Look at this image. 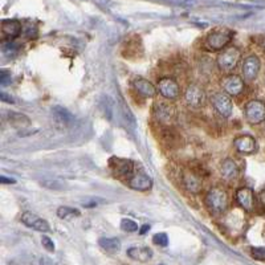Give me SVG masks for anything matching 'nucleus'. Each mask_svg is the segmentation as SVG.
<instances>
[{
	"label": "nucleus",
	"mask_w": 265,
	"mask_h": 265,
	"mask_svg": "<svg viewBox=\"0 0 265 265\" xmlns=\"http://www.w3.org/2000/svg\"><path fill=\"white\" fill-rule=\"evenodd\" d=\"M206 204L214 214H223L228 208V195L223 188H212L207 194Z\"/></svg>",
	"instance_id": "1"
},
{
	"label": "nucleus",
	"mask_w": 265,
	"mask_h": 265,
	"mask_svg": "<svg viewBox=\"0 0 265 265\" xmlns=\"http://www.w3.org/2000/svg\"><path fill=\"white\" fill-rule=\"evenodd\" d=\"M242 59V52L236 46H228L218 56V66L224 73H231Z\"/></svg>",
	"instance_id": "2"
},
{
	"label": "nucleus",
	"mask_w": 265,
	"mask_h": 265,
	"mask_svg": "<svg viewBox=\"0 0 265 265\" xmlns=\"http://www.w3.org/2000/svg\"><path fill=\"white\" fill-rule=\"evenodd\" d=\"M232 40V32L228 29H216L206 39V46L210 50L224 49Z\"/></svg>",
	"instance_id": "3"
},
{
	"label": "nucleus",
	"mask_w": 265,
	"mask_h": 265,
	"mask_svg": "<svg viewBox=\"0 0 265 265\" xmlns=\"http://www.w3.org/2000/svg\"><path fill=\"white\" fill-rule=\"evenodd\" d=\"M245 118L251 125H259L265 121V104L263 101H249L245 105Z\"/></svg>",
	"instance_id": "4"
},
{
	"label": "nucleus",
	"mask_w": 265,
	"mask_h": 265,
	"mask_svg": "<svg viewBox=\"0 0 265 265\" xmlns=\"http://www.w3.org/2000/svg\"><path fill=\"white\" fill-rule=\"evenodd\" d=\"M211 102H212V105H214V108L216 109V111H218L221 117H224V118L231 117L233 110V104L228 93H225V91H218V93H215V94L212 96Z\"/></svg>",
	"instance_id": "5"
},
{
	"label": "nucleus",
	"mask_w": 265,
	"mask_h": 265,
	"mask_svg": "<svg viewBox=\"0 0 265 265\" xmlns=\"http://www.w3.org/2000/svg\"><path fill=\"white\" fill-rule=\"evenodd\" d=\"M243 77L245 81L248 83H252V81H255L257 77V74L260 72V60L259 57L255 55L248 56L247 59L244 60V63H243Z\"/></svg>",
	"instance_id": "6"
},
{
	"label": "nucleus",
	"mask_w": 265,
	"mask_h": 265,
	"mask_svg": "<svg viewBox=\"0 0 265 265\" xmlns=\"http://www.w3.org/2000/svg\"><path fill=\"white\" fill-rule=\"evenodd\" d=\"M184 100L191 108H200L206 101V93L203 90V88L192 84L184 91Z\"/></svg>",
	"instance_id": "7"
},
{
	"label": "nucleus",
	"mask_w": 265,
	"mask_h": 265,
	"mask_svg": "<svg viewBox=\"0 0 265 265\" xmlns=\"http://www.w3.org/2000/svg\"><path fill=\"white\" fill-rule=\"evenodd\" d=\"M158 89L160 94L167 100H175L180 94V87L173 78H162L158 83Z\"/></svg>",
	"instance_id": "8"
},
{
	"label": "nucleus",
	"mask_w": 265,
	"mask_h": 265,
	"mask_svg": "<svg viewBox=\"0 0 265 265\" xmlns=\"http://www.w3.org/2000/svg\"><path fill=\"white\" fill-rule=\"evenodd\" d=\"M221 87L229 96L236 97L242 94V91L244 90V81L242 80V77H239L236 74H229L221 80Z\"/></svg>",
	"instance_id": "9"
},
{
	"label": "nucleus",
	"mask_w": 265,
	"mask_h": 265,
	"mask_svg": "<svg viewBox=\"0 0 265 265\" xmlns=\"http://www.w3.org/2000/svg\"><path fill=\"white\" fill-rule=\"evenodd\" d=\"M22 221H23L27 227L32 229H36L39 232H48L49 231V224L44 219H42L40 216H37L36 214L32 212H24L22 215Z\"/></svg>",
	"instance_id": "10"
},
{
	"label": "nucleus",
	"mask_w": 265,
	"mask_h": 265,
	"mask_svg": "<svg viewBox=\"0 0 265 265\" xmlns=\"http://www.w3.org/2000/svg\"><path fill=\"white\" fill-rule=\"evenodd\" d=\"M236 200L242 208H244L245 211H252L255 207V194L251 188H239L236 192Z\"/></svg>",
	"instance_id": "11"
},
{
	"label": "nucleus",
	"mask_w": 265,
	"mask_h": 265,
	"mask_svg": "<svg viewBox=\"0 0 265 265\" xmlns=\"http://www.w3.org/2000/svg\"><path fill=\"white\" fill-rule=\"evenodd\" d=\"M154 113H155L156 118L159 121L165 122V124H169L170 121L174 118L175 109L173 105L166 104L163 101H159L154 105Z\"/></svg>",
	"instance_id": "12"
},
{
	"label": "nucleus",
	"mask_w": 265,
	"mask_h": 265,
	"mask_svg": "<svg viewBox=\"0 0 265 265\" xmlns=\"http://www.w3.org/2000/svg\"><path fill=\"white\" fill-rule=\"evenodd\" d=\"M236 150L242 154H252L256 151V141L251 135H242L233 141Z\"/></svg>",
	"instance_id": "13"
},
{
	"label": "nucleus",
	"mask_w": 265,
	"mask_h": 265,
	"mask_svg": "<svg viewBox=\"0 0 265 265\" xmlns=\"http://www.w3.org/2000/svg\"><path fill=\"white\" fill-rule=\"evenodd\" d=\"M129 186L132 190L137 191H147L153 187V180L149 175L143 174V173H138V174L132 175L130 180H129Z\"/></svg>",
	"instance_id": "14"
},
{
	"label": "nucleus",
	"mask_w": 265,
	"mask_h": 265,
	"mask_svg": "<svg viewBox=\"0 0 265 265\" xmlns=\"http://www.w3.org/2000/svg\"><path fill=\"white\" fill-rule=\"evenodd\" d=\"M132 87L143 97H154L156 94L155 87L145 78H135L132 81Z\"/></svg>",
	"instance_id": "15"
},
{
	"label": "nucleus",
	"mask_w": 265,
	"mask_h": 265,
	"mask_svg": "<svg viewBox=\"0 0 265 265\" xmlns=\"http://www.w3.org/2000/svg\"><path fill=\"white\" fill-rule=\"evenodd\" d=\"M220 173L225 180H235L239 177V166L233 159H225L221 163Z\"/></svg>",
	"instance_id": "16"
},
{
	"label": "nucleus",
	"mask_w": 265,
	"mask_h": 265,
	"mask_svg": "<svg viewBox=\"0 0 265 265\" xmlns=\"http://www.w3.org/2000/svg\"><path fill=\"white\" fill-rule=\"evenodd\" d=\"M22 29H23L22 23L18 20H3V23H1V31L9 39L18 37L22 33Z\"/></svg>",
	"instance_id": "17"
},
{
	"label": "nucleus",
	"mask_w": 265,
	"mask_h": 265,
	"mask_svg": "<svg viewBox=\"0 0 265 265\" xmlns=\"http://www.w3.org/2000/svg\"><path fill=\"white\" fill-rule=\"evenodd\" d=\"M129 257H132L134 260L146 263L153 257V251L147 247H132L128 249Z\"/></svg>",
	"instance_id": "18"
},
{
	"label": "nucleus",
	"mask_w": 265,
	"mask_h": 265,
	"mask_svg": "<svg viewBox=\"0 0 265 265\" xmlns=\"http://www.w3.org/2000/svg\"><path fill=\"white\" fill-rule=\"evenodd\" d=\"M183 184H184V187L187 188V191L192 192V194H198L201 190V180L199 179V177L192 174V173L184 174V177H183Z\"/></svg>",
	"instance_id": "19"
},
{
	"label": "nucleus",
	"mask_w": 265,
	"mask_h": 265,
	"mask_svg": "<svg viewBox=\"0 0 265 265\" xmlns=\"http://www.w3.org/2000/svg\"><path fill=\"white\" fill-rule=\"evenodd\" d=\"M53 115H55L56 121L61 124L63 126H69V125L73 124L74 117L70 113H69L68 110L65 109V108H61V106H55L53 109Z\"/></svg>",
	"instance_id": "20"
},
{
	"label": "nucleus",
	"mask_w": 265,
	"mask_h": 265,
	"mask_svg": "<svg viewBox=\"0 0 265 265\" xmlns=\"http://www.w3.org/2000/svg\"><path fill=\"white\" fill-rule=\"evenodd\" d=\"M117 165L114 166L115 174L118 175L119 178H129L132 177V163L130 160L125 159H115Z\"/></svg>",
	"instance_id": "21"
},
{
	"label": "nucleus",
	"mask_w": 265,
	"mask_h": 265,
	"mask_svg": "<svg viewBox=\"0 0 265 265\" xmlns=\"http://www.w3.org/2000/svg\"><path fill=\"white\" fill-rule=\"evenodd\" d=\"M98 244L102 249H105L106 252L114 253L121 249V242L117 238H101L98 240Z\"/></svg>",
	"instance_id": "22"
},
{
	"label": "nucleus",
	"mask_w": 265,
	"mask_h": 265,
	"mask_svg": "<svg viewBox=\"0 0 265 265\" xmlns=\"http://www.w3.org/2000/svg\"><path fill=\"white\" fill-rule=\"evenodd\" d=\"M57 216L60 219L64 220H70L74 219V218H78L80 216V211L76 210V208H72V207H60L57 210Z\"/></svg>",
	"instance_id": "23"
},
{
	"label": "nucleus",
	"mask_w": 265,
	"mask_h": 265,
	"mask_svg": "<svg viewBox=\"0 0 265 265\" xmlns=\"http://www.w3.org/2000/svg\"><path fill=\"white\" fill-rule=\"evenodd\" d=\"M9 122L16 126V128H24V126H27L29 124V119L23 114H19V113H11L9 114Z\"/></svg>",
	"instance_id": "24"
},
{
	"label": "nucleus",
	"mask_w": 265,
	"mask_h": 265,
	"mask_svg": "<svg viewBox=\"0 0 265 265\" xmlns=\"http://www.w3.org/2000/svg\"><path fill=\"white\" fill-rule=\"evenodd\" d=\"M1 50H3V53H4L7 57H14L16 53H18L19 46L15 44L14 42H3L1 43Z\"/></svg>",
	"instance_id": "25"
},
{
	"label": "nucleus",
	"mask_w": 265,
	"mask_h": 265,
	"mask_svg": "<svg viewBox=\"0 0 265 265\" xmlns=\"http://www.w3.org/2000/svg\"><path fill=\"white\" fill-rule=\"evenodd\" d=\"M121 229L125 232H137L138 224L132 219H122L121 220Z\"/></svg>",
	"instance_id": "26"
},
{
	"label": "nucleus",
	"mask_w": 265,
	"mask_h": 265,
	"mask_svg": "<svg viewBox=\"0 0 265 265\" xmlns=\"http://www.w3.org/2000/svg\"><path fill=\"white\" fill-rule=\"evenodd\" d=\"M153 242L156 245H159V247H166L167 244H169V238H167V235L163 232L156 233L154 235V238H153Z\"/></svg>",
	"instance_id": "27"
},
{
	"label": "nucleus",
	"mask_w": 265,
	"mask_h": 265,
	"mask_svg": "<svg viewBox=\"0 0 265 265\" xmlns=\"http://www.w3.org/2000/svg\"><path fill=\"white\" fill-rule=\"evenodd\" d=\"M0 84H1V87H7L11 84V73L5 69L0 72Z\"/></svg>",
	"instance_id": "28"
},
{
	"label": "nucleus",
	"mask_w": 265,
	"mask_h": 265,
	"mask_svg": "<svg viewBox=\"0 0 265 265\" xmlns=\"http://www.w3.org/2000/svg\"><path fill=\"white\" fill-rule=\"evenodd\" d=\"M252 256L256 260L265 261V248H252Z\"/></svg>",
	"instance_id": "29"
},
{
	"label": "nucleus",
	"mask_w": 265,
	"mask_h": 265,
	"mask_svg": "<svg viewBox=\"0 0 265 265\" xmlns=\"http://www.w3.org/2000/svg\"><path fill=\"white\" fill-rule=\"evenodd\" d=\"M42 243H43V245H44V248H45L46 251H49V252L55 251V244H53V242H52V240H50L48 236H43Z\"/></svg>",
	"instance_id": "30"
},
{
	"label": "nucleus",
	"mask_w": 265,
	"mask_h": 265,
	"mask_svg": "<svg viewBox=\"0 0 265 265\" xmlns=\"http://www.w3.org/2000/svg\"><path fill=\"white\" fill-rule=\"evenodd\" d=\"M0 98H1V101L5 102V104H14V98L11 96H8L7 93H4V91L0 93Z\"/></svg>",
	"instance_id": "31"
},
{
	"label": "nucleus",
	"mask_w": 265,
	"mask_h": 265,
	"mask_svg": "<svg viewBox=\"0 0 265 265\" xmlns=\"http://www.w3.org/2000/svg\"><path fill=\"white\" fill-rule=\"evenodd\" d=\"M0 182H1V183H9V184L12 183V184H14V183H16V180H15V179H12V178H5V177H0Z\"/></svg>",
	"instance_id": "32"
},
{
	"label": "nucleus",
	"mask_w": 265,
	"mask_h": 265,
	"mask_svg": "<svg viewBox=\"0 0 265 265\" xmlns=\"http://www.w3.org/2000/svg\"><path fill=\"white\" fill-rule=\"evenodd\" d=\"M149 229H150V225L145 224V225H142V228L139 229V233H141V235H145V233H146Z\"/></svg>",
	"instance_id": "33"
}]
</instances>
